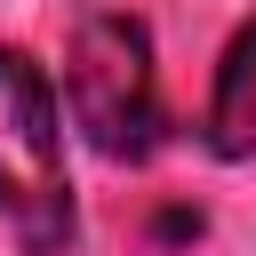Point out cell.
Returning a JSON list of instances; mask_svg holds the SVG:
<instances>
[{
	"label": "cell",
	"mask_w": 256,
	"mask_h": 256,
	"mask_svg": "<svg viewBox=\"0 0 256 256\" xmlns=\"http://www.w3.org/2000/svg\"><path fill=\"white\" fill-rule=\"evenodd\" d=\"M0 216L32 256L72 240V176H64V112L48 72L24 48H0Z\"/></svg>",
	"instance_id": "6da1fadb"
},
{
	"label": "cell",
	"mask_w": 256,
	"mask_h": 256,
	"mask_svg": "<svg viewBox=\"0 0 256 256\" xmlns=\"http://www.w3.org/2000/svg\"><path fill=\"white\" fill-rule=\"evenodd\" d=\"M64 104H72V128L104 160H144L160 144L152 32L136 16H88L64 48Z\"/></svg>",
	"instance_id": "7a4b0ae2"
},
{
	"label": "cell",
	"mask_w": 256,
	"mask_h": 256,
	"mask_svg": "<svg viewBox=\"0 0 256 256\" xmlns=\"http://www.w3.org/2000/svg\"><path fill=\"white\" fill-rule=\"evenodd\" d=\"M208 152L216 160H256V24L232 32L216 88H208Z\"/></svg>",
	"instance_id": "3957f363"
}]
</instances>
